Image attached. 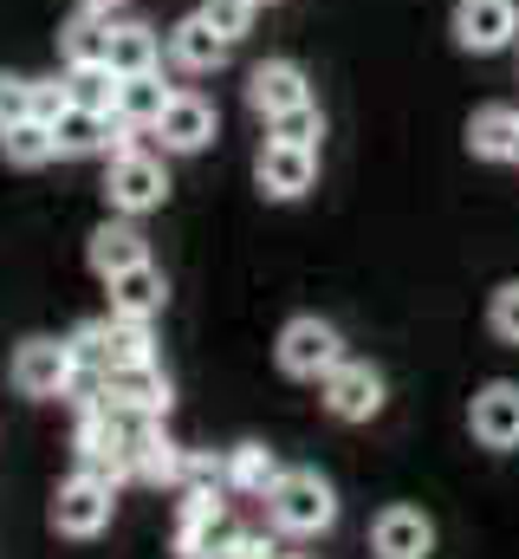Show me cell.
Masks as SVG:
<instances>
[{
	"instance_id": "obj_30",
	"label": "cell",
	"mask_w": 519,
	"mask_h": 559,
	"mask_svg": "<svg viewBox=\"0 0 519 559\" xmlns=\"http://www.w3.org/2000/svg\"><path fill=\"white\" fill-rule=\"evenodd\" d=\"M487 325H494V338H500V345H519V280H507V286L494 293Z\"/></svg>"
},
{
	"instance_id": "obj_23",
	"label": "cell",
	"mask_w": 519,
	"mask_h": 559,
	"mask_svg": "<svg viewBox=\"0 0 519 559\" xmlns=\"http://www.w3.org/2000/svg\"><path fill=\"white\" fill-rule=\"evenodd\" d=\"M279 475H286V468L273 462L266 442H241V449H228V495H273Z\"/></svg>"
},
{
	"instance_id": "obj_21",
	"label": "cell",
	"mask_w": 519,
	"mask_h": 559,
	"mask_svg": "<svg viewBox=\"0 0 519 559\" xmlns=\"http://www.w3.org/2000/svg\"><path fill=\"white\" fill-rule=\"evenodd\" d=\"M105 286H111V312H124V319H156L162 299H169L156 261H143V267H130V274H111Z\"/></svg>"
},
{
	"instance_id": "obj_27",
	"label": "cell",
	"mask_w": 519,
	"mask_h": 559,
	"mask_svg": "<svg viewBox=\"0 0 519 559\" xmlns=\"http://www.w3.org/2000/svg\"><path fill=\"white\" fill-rule=\"evenodd\" d=\"M195 13H202V20L228 39V46H241V39L254 33V13H260V7H254V0H202Z\"/></svg>"
},
{
	"instance_id": "obj_37",
	"label": "cell",
	"mask_w": 519,
	"mask_h": 559,
	"mask_svg": "<svg viewBox=\"0 0 519 559\" xmlns=\"http://www.w3.org/2000/svg\"><path fill=\"white\" fill-rule=\"evenodd\" d=\"M514 52H519V46H514Z\"/></svg>"
},
{
	"instance_id": "obj_18",
	"label": "cell",
	"mask_w": 519,
	"mask_h": 559,
	"mask_svg": "<svg viewBox=\"0 0 519 559\" xmlns=\"http://www.w3.org/2000/svg\"><path fill=\"white\" fill-rule=\"evenodd\" d=\"M169 85L156 79V72H136V79H118V92H111V118L118 124H130V131H149L162 111H169Z\"/></svg>"
},
{
	"instance_id": "obj_19",
	"label": "cell",
	"mask_w": 519,
	"mask_h": 559,
	"mask_svg": "<svg viewBox=\"0 0 519 559\" xmlns=\"http://www.w3.org/2000/svg\"><path fill=\"white\" fill-rule=\"evenodd\" d=\"M156 59H162V39H156V26H143V20H111V46H105V66H111L118 79L156 72Z\"/></svg>"
},
{
	"instance_id": "obj_15",
	"label": "cell",
	"mask_w": 519,
	"mask_h": 559,
	"mask_svg": "<svg viewBox=\"0 0 519 559\" xmlns=\"http://www.w3.org/2000/svg\"><path fill=\"white\" fill-rule=\"evenodd\" d=\"M92 274L111 280V274H130V267H143L149 261V241H143V228L130 222V215H111V222H98L92 228Z\"/></svg>"
},
{
	"instance_id": "obj_25",
	"label": "cell",
	"mask_w": 519,
	"mask_h": 559,
	"mask_svg": "<svg viewBox=\"0 0 519 559\" xmlns=\"http://www.w3.org/2000/svg\"><path fill=\"white\" fill-rule=\"evenodd\" d=\"M0 156H7L13 169H39V163H52V156H59V143H52V124L26 118V124L0 131Z\"/></svg>"
},
{
	"instance_id": "obj_7",
	"label": "cell",
	"mask_w": 519,
	"mask_h": 559,
	"mask_svg": "<svg viewBox=\"0 0 519 559\" xmlns=\"http://www.w3.org/2000/svg\"><path fill=\"white\" fill-rule=\"evenodd\" d=\"M79 378V358H72V338H26L13 352V384L20 397H65Z\"/></svg>"
},
{
	"instance_id": "obj_13",
	"label": "cell",
	"mask_w": 519,
	"mask_h": 559,
	"mask_svg": "<svg viewBox=\"0 0 519 559\" xmlns=\"http://www.w3.org/2000/svg\"><path fill=\"white\" fill-rule=\"evenodd\" d=\"M162 52H169V66H176V72H221L234 46H228L202 13H189V20H176V26L162 33Z\"/></svg>"
},
{
	"instance_id": "obj_8",
	"label": "cell",
	"mask_w": 519,
	"mask_h": 559,
	"mask_svg": "<svg viewBox=\"0 0 519 559\" xmlns=\"http://www.w3.org/2000/svg\"><path fill=\"white\" fill-rule=\"evenodd\" d=\"M111 508H118V488H105V481H92V475H72V481H59V495H52V527H59L65 540H98V534L111 527Z\"/></svg>"
},
{
	"instance_id": "obj_11",
	"label": "cell",
	"mask_w": 519,
	"mask_h": 559,
	"mask_svg": "<svg viewBox=\"0 0 519 559\" xmlns=\"http://www.w3.org/2000/svg\"><path fill=\"white\" fill-rule=\"evenodd\" d=\"M248 105H254L266 124L286 118V111H305V105H312L305 66H292V59H266V66H254V72H248Z\"/></svg>"
},
{
	"instance_id": "obj_32",
	"label": "cell",
	"mask_w": 519,
	"mask_h": 559,
	"mask_svg": "<svg viewBox=\"0 0 519 559\" xmlns=\"http://www.w3.org/2000/svg\"><path fill=\"white\" fill-rule=\"evenodd\" d=\"M65 105H72L65 79H33V118H39V124H52V118H59Z\"/></svg>"
},
{
	"instance_id": "obj_36",
	"label": "cell",
	"mask_w": 519,
	"mask_h": 559,
	"mask_svg": "<svg viewBox=\"0 0 519 559\" xmlns=\"http://www.w3.org/2000/svg\"><path fill=\"white\" fill-rule=\"evenodd\" d=\"M279 559H292V554H279Z\"/></svg>"
},
{
	"instance_id": "obj_14",
	"label": "cell",
	"mask_w": 519,
	"mask_h": 559,
	"mask_svg": "<svg viewBox=\"0 0 519 559\" xmlns=\"http://www.w3.org/2000/svg\"><path fill=\"white\" fill-rule=\"evenodd\" d=\"M371 547H377V559H429L435 554V521L422 508H384L371 527Z\"/></svg>"
},
{
	"instance_id": "obj_12",
	"label": "cell",
	"mask_w": 519,
	"mask_h": 559,
	"mask_svg": "<svg viewBox=\"0 0 519 559\" xmlns=\"http://www.w3.org/2000/svg\"><path fill=\"white\" fill-rule=\"evenodd\" d=\"M325 411H331L338 423H371L377 411H384V371L345 358V365L325 378Z\"/></svg>"
},
{
	"instance_id": "obj_3",
	"label": "cell",
	"mask_w": 519,
	"mask_h": 559,
	"mask_svg": "<svg viewBox=\"0 0 519 559\" xmlns=\"http://www.w3.org/2000/svg\"><path fill=\"white\" fill-rule=\"evenodd\" d=\"M279 371L286 378H331L338 365H345V332L331 325V319H318V312H305V319H292L286 332H279Z\"/></svg>"
},
{
	"instance_id": "obj_28",
	"label": "cell",
	"mask_w": 519,
	"mask_h": 559,
	"mask_svg": "<svg viewBox=\"0 0 519 559\" xmlns=\"http://www.w3.org/2000/svg\"><path fill=\"white\" fill-rule=\"evenodd\" d=\"M182 495H228V455H189L182 468Z\"/></svg>"
},
{
	"instance_id": "obj_1",
	"label": "cell",
	"mask_w": 519,
	"mask_h": 559,
	"mask_svg": "<svg viewBox=\"0 0 519 559\" xmlns=\"http://www.w3.org/2000/svg\"><path fill=\"white\" fill-rule=\"evenodd\" d=\"M266 508H273L279 534H325L338 521V495H331V481L318 468H286L279 488L266 495Z\"/></svg>"
},
{
	"instance_id": "obj_6",
	"label": "cell",
	"mask_w": 519,
	"mask_h": 559,
	"mask_svg": "<svg viewBox=\"0 0 519 559\" xmlns=\"http://www.w3.org/2000/svg\"><path fill=\"white\" fill-rule=\"evenodd\" d=\"M254 182L266 202H299L312 182H318V150L312 143H286V138H266L254 156Z\"/></svg>"
},
{
	"instance_id": "obj_22",
	"label": "cell",
	"mask_w": 519,
	"mask_h": 559,
	"mask_svg": "<svg viewBox=\"0 0 519 559\" xmlns=\"http://www.w3.org/2000/svg\"><path fill=\"white\" fill-rule=\"evenodd\" d=\"M105 46H111V20H98V13H85V7L59 26V59H65V72H72V66H105Z\"/></svg>"
},
{
	"instance_id": "obj_20",
	"label": "cell",
	"mask_w": 519,
	"mask_h": 559,
	"mask_svg": "<svg viewBox=\"0 0 519 559\" xmlns=\"http://www.w3.org/2000/svg\"><path fill=\"white\" fill-rule=\"evenodd\" d=\"M468 150L487 163H519V111L514 105H481L468 118Z\"/></svg>"
},
{
	"instance_id": "obj_34",
	"label": "cell",
	"mask_w": 519,
	"mask_h": 559,
	"mask_svg": "<svg viewBox=\"0 0 519 559\" xmlns=\"http://www.w3.org/2000/svg\"><path fill=\"white\" fill-rule=\"evenodd\" d=\"M79 7H85V13H98V20H118L130 0H79Z\"/></svg>"
},
{
	"instance_id": "obj_29",
	"label": "cell",
	"mask_w": 519,
	"mask_h": 559,
	"mask_svg": "<svg viewBox=\"0 0 519 559\" xmlns=\"http://www.w3.org/2000/svg\"><path fill=\"white\" fill-rule=\"evenodd\" d=\"M26 118H33V79L0 72V131H13V124H26Z\"/></svg>"
},
{
	"instance_id": "obj_10",
	"label": "cell",
	"mask_w": 519,
	"mask_h": 559,
	"mask_svg": "<svg viewBox=\"0 0 519 559\" xmlns=\"http://www.w3.org/2000/svg\"><path fill=\"white\" fill-rule=\"evenodd\" d=\"M215 131H221V118H215V105L202 92H176L169 111L149 124V138L162 143V156H195V150L215 143Z\"/></svg>"
},
{
	"instance_id": "obj_31",
	"label": "cell",
	"mask_w": 519,
	"mask_h": 559,
	"mask_svg": "<svg viewBox=\"0 0 519 559\" xmlns=\"http://www.w3.org/2000/svg\"><path fill=\"white\" fill-rule=\"evenodd\" d=\"M266 131H273V138H286V143H312V150H318V131H325V124H318V105H305V111L273 118Z\"/></svg>"
},
{
	"instance_id": "obj_5",
	"label": "cell",
	"mask_w": 519,
	"mask_h": 559,
	"mask_svg": "<svg viewBox=\"0 0 519 559\" xmlns=\"http://www.w3.org/2000/svg\"><path fill=\"white\" fill-rule=\"evenodd\" d=\"M448 33H455V46H461V52L494 59V52L519 46V0H455Z\"/></svg>"
},
{
	"instance_id": "obj_24",
	"label": "cell",
	"mask_w": 519,
	"mask_h": 559,
	"mask_svg": "<svg viewBox=\"0 0 519 559\" xmlns=\"http://www.w3.org/2000/svg\"><path fill=\"white\" fill-rule=\"evenodd\" d=\"M130 468H136V481H156V488H182V468H189V455L162 436V429H149L136 449H130Z\"/></svg>"
},
{
	"instance_id": "obj_2",
	"label": "cell",
	"mask_w": 519,
	"mask_h": 559,
	"mask_svg": "<svg viewBox=\"0 0 519 559\" xmlns=\"http://www.w3.org/2000/svg\"><path fill=\"white\" fill-rule=\"evenodd\" d=\"M72 358H79L85 371H118V365L156 358V352H149V319H124V312L85 319V325L72 332Z\"/></svg>"
},
{
	"instance_id": "obj_9",
	"label": "cell",
	"mask_w": 519,
	"mask_h": 559,
	"mask_svg": "<svg viewBox=\"0 0 519 559\" xmlns=\"http://www.w3.org/2000/svg\"><path fill=\"white\" fill-rule=\"evenodd\" d=\"M241 527L221 514V495H182V527H176V554L182 559H234Z\"/></svg>"
},
{
	"instance_id": "obj_4",
	"label": "cell",
	"mask_w": 519,
	"mask_h": 559,
	"mask_svg": "<svg viewBox=\"0 0 519 559\" xmlns=\"http://www.w3.org/2000/svg\"><path fill=\"white\" fill-rule=\"evenodd\" d=\"M105 202H111V215H149V209H162L169 202V169H162V156H149V150H124V156H111V169H105Z\"/></svg>"
},
{
	"instance_id": "obj_26",
	"label": "cell",
	"mask_w": 519,
	"mask_h": 559,
	"mask_svg": "<svg viewBox=\"0 0 519 559\" xmlns=\"http://www.w3.org/2000/svg\"><path fill=\"white\" fill-rule=\"evenodd\" d=\"M65 92H72V105H92V111H111V92H118V72H111V66H72V72H65Z\"/></svg>"
},
{
	"instance_id": "obj_33",
	"label": "cell",
	"mask_w": 519,
	"mask_h": 559,
	"mask_svg": "<svg viewBox=\"0 0 519 559\" xmlns=\"http://www.w3.org/2000/svg\"><path fill=\"white\" fill-rule=\"evenodd\" d=\"M234 559H279V540H266V534H248V527H241V540H234Z\"/></svg>"
},
{
	"instance_id": "obj_17",
	"label": "cell",
	"mask_w": 519,
	"mask_h": 559,
	"mask_svg": "<svg viewBox=\"0 0 519 559\" xmlns=\"http://www.w3.org/2000/svg\"><path fill=\"white\" fill-rule=\"evenodd\" d=\"M105 397H118V404H136V411H149V417H169V378L156 371V358H143V365H118V371H105Z\"/></svg>"
},
{
	"instance_id": "obj_16",
	"label": "cell",
	"mask_w": 519,
	"mask_h": 559,
	"mask_svg": "<svg viewBox=\"0 0 519 559\" xmlns=\"http://www.w3.org/2000/svg\"><path fill=\"white\" fill-rule=\"evenodd\" d=\"M468 423H474V442H487V449H519V384H487L481 397H474V411H468Z\"/></svg>"
},
{
	"instance_id": "obj_35",
	"label": "cell",
	"mask_w": 519,
	"mask_h": 559,
	"mask_svg": "<svg viewBox=\"0 0 519 559\" xmlns=\"http://www.w3.org/2000/svg\"><path fill=\"white\" fill-rule=\"evenodd\" d=\"M254 7H273V0H254Z\"/></svg>"
}]
</instances>
